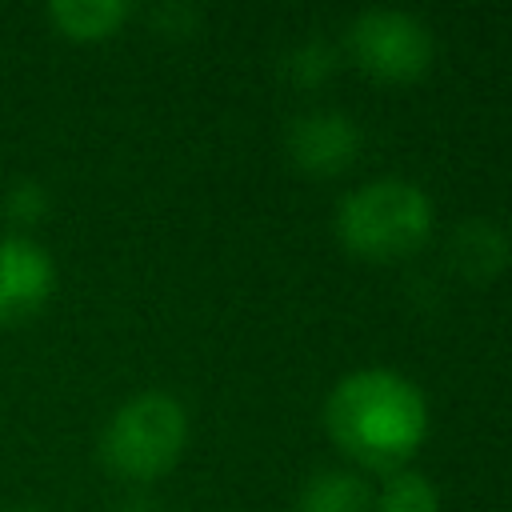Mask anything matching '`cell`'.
Instances as JSON below:
<instances>
[{"label": "cell", "instance_id": "cell-1", "mask_svg": "<svg viewBox=\"0 0 512 512\" xmlns=\"http://www.w3.org/2000/svg\"><path fill=\"white\" fill-rule=\"evenodd\" d=\"M324 428L348 460L396 472L428 436V400L392 368H356L332 384Z\"/></svg>", "mask_w": 512, "mask_h": 512}, {"label": "cell", "instance_id": "cell-2", "mask_svg": "<svg viewBox=\"0 0 512 512\" xmlns=\"http://www.w3.org/2000/svg\"><path fill=\"white\" fill-rule=\"evenodd\" d=\"M428 232H432V200L424 196V188L396 176L360 184L336 208V236L344 252L372 264L412 256L416 248H424Z\"/></svg>", "mask_w": 512, "mask_h": 512}, {"label": "cell", "instance_id": "cell-3", "mask_svg": "<svg viewBox=\"0 0 512 512\" xmlns=\"http://www.w3.org/2000/svg\"><path fill=\"white\" fill-rule=\"evenodd\" d=\"M188 440V416L168 392H140L116 408L104 428L100 452L104 464L124 480H156L164 476Z\"/></svg>", "mask_w": 512, "mask_h": 512}, {"label": "cell", "instance_id": "cell-4", "mask_svg": "<svg viewBox=\"0 0 512 512\" xmlns=\"http://www.w3.org/2000/svg\"><path fill=\"white\" fill-rule=\"evenodd\" d=\"M352 64L380 84H408L432 64V32L400 8H364L348 24Z\"/></svg>", "mask_w": 512, "mask_h": 512}, {"label": "cell", "instance_id": "cell-5", "mask_svg": "<svg viewBox=\"0 0 512 512\" xmlns=\"http://www.w3.org/2000/svg\"><path fill=\"white\" fill-rule=\"evenodd\" d=\"M56 284L52 256L28 236L0 240V324H24L36 316Z\"/></svg>", "mask_w": 512, "mask_h": 512}, {"label": "cell", "instance_id": "cell-6", "mask_svg": "<svg viewBox=\"0 0 512 512\" xmlns=\"http://www.w3.org/2000/svg\"><path fill=\"white\" fill-rule=\"evenodd\" d=\"M288 160L308 176H336L360 156V128L344 112H304L288 124Z\"/></svg>", "mask_w": 512, "mask_h": 512}, {"label": "cell", "instance_id": "cell-7", "mask_svg": "<svg viewBox=\"0 0 512 512\" xmlns=\"http://www.w3.org/2000/svg\"><path fill=\"white\" fill-rule=\"evenodd\" d=\"M508 236L492 220H464L452 236V260L468 280H492L508 264Z\"/></svg>", "mask_w": 512, "mask_h": 512}, {"label": "cell", "instance_id": "cell-8", "mask_svg": "<svg viewBox=\"0 0 512 512\" xmlns=\"http://www.w3.org/2000/svg\"><path fill=\"white\" fill-rule=\"evenodd\" d=\"M296 512H372V492L356 472L328 468L304 480Z\"/></svg>", "mask_w": 512, "mask_h": 512}, {"label": "cell", "instance_id": "cell-9", "mask_svg": "<svg viewBox=\"0 0 512 512\" xmlns=\"http://www.w3.org/2000/svg\"><path fill=\"white\" fill-rule=\"evenodd\" d=\"M128 12L132 8L124 0H56V4H48L52 24L72 40H104V36H112L128 20Z\"/></svg>", "mask_w": 512, "mask_h": 512}, {"label": "cell", "instance_id": "cell-10", "mask_svg": "<svg viewBox=\"0 0 512 512\" xmlns=\"http://www.w3.org/2000/svg\"><path fill=\"white\" fill-rule=\"evenodd\" d=\"M376 512H440V492L424 472L396 468L376 492Z\"/></svg>", "mask_w": 512, "mask_h": 512}, {"label": "cell", "instance_id": "cell-11", "mask_svg": "<svg viewBox=\"0 0 512 512\" xmlns=\"http://www.w3.org/2000/svg\"><path fill=\"white\" fill-rule=\"evenodd\" d=\"M332 68H336V56H332V48H328V44H320V40L300 44V48L284 60L288 80H292V84H300V88H312V84L328 80V76H332Z\"/></svg>", "mask_w": 512, "mask_h": 512}, {"label": "cell", "instance_id": "cell-12", "mask_svg": "<svg viewBox=\"0 0 512 512\" xmlns=\"http://www.w3.org/2000/svg\"><path fill=\"white\" fill-rule=\"evenodd\" d=\"M40 208H44V196H40L36 184H20V188H12V196H8V212H12L16 220H36Z\"/></svg>", "mask_w": 512, "mask_h": 512}, {"label": "cell", "instance_id": "cell-13", "mask_svg": "<svg viewBox=\"0 0 512 512\" xmlns=\"http://www.w3.org/2000/svg\"><path fill=\"white\" fill-rule=\"evenodd\" d=\"M124 512H156V504H148V500H132V504H124Z\"/></svg>", "mask_w": 512, "mask_h": 512}]
</instances>
